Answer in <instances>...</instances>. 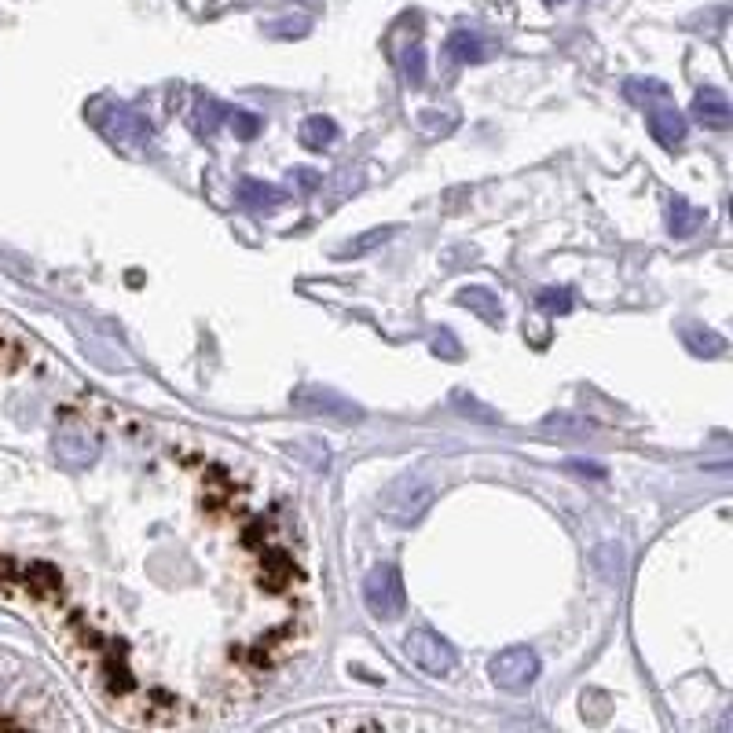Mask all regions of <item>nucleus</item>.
<instances>
[{
    "instance_id": "2eb2a0df",
    "label": "nucleus",
    "mask_w": 733,
    "mask_h": 733,
    "mask_svg": "<svg viewBox=\"0 0 733 733\" xmlns=\"http://www.w3.org/2000/svg\"><path fill=\"white\" fill-rule=\"evenodd\" d=\"M404 73L411 84H422L425 81V52L422 48H407L404 52Z\"/></svg>"
},
{
    "instance_id": "20e7f679",
    "label": "nucleus",
    "mask_w": 733,
    "mask_h": 733,
    "mask_svg": "<svg viewBox=\"0 0 733 733\" xmlns=\"http://www.w3.org/2000/svg\"><path fill=\"white\" fill-rule=\"evenodd\" d=\"M492 682L499 689H510V693H521L535 682L539 675V657L528 650V646H513V650H503L495 660H492Z\"/></svg>"
},
{
    "instance_id": "ddd939ff",
    "label": "nucleus",
    "mask_w": 733,
    "mask_h": 733,
    "mask_svg": "<svg viewBox=\"0 0 733 733\" xmlns=\"http://www.w3.org/2000/svg\"><path fill=\"white\" fill-rule=\"evenodd\" d=\"M623 92H627V100H634V103H660V100H668V84H664V81L630 77V81L623 84Z\"/></svg>"
},
{
    "instance_id": "412c9836",
    "label": "nucleus",
    "mask_w": 733,
    "mask_h": 733,
    "mask_svg": "<svg viewBox=\"0 0 733 733\" xmlns=\"http://www.w3.org/2000/svg\"><path fill=\"white\" fill-rule=\"evenodd\" d=\"M546 5H562V0H546Z\"/></svg>"
},
{
    "instance_id": "dca6fc26",
    "label": "nucleus",
    "mask_w": 733,
    "mask_h": 733,
    "mask_svg": "<svg viewBox=\"0 0 733 733\" xmlns=\"http://www.w3.org/2000/svg\"><path fill=\"white\" fill-rule=\"evenodd\" d=\"M228 118H231V125H235V132H239L242 140H253V136L260 132V118L249 114V111H235V114H228Z\"/></svg>"
},
{
    "instance_id": "9d476101",
    "label": "nucleus",
    "mask_w": 733,
    "mask_h": 733,
    "mask_svg": "<svg viewBox=\"0 0 733 733\" xmlns=\"http://www.w3.org/2000/svg\"><path fill=\"white\" fill-rule=\"evenodd\" d=\"M458 305L470 308V312H477L484 323H499V319H503L499 298H495L492 290H484V287H466L463 294H458Z\"/></svg>"
},
{
    "instance_id": "9b49d317",
    "label": "nucleus",
    "mask_w": 733,
    "mask_h": 733,
    "mask_svg": "<svg viewBox=\"0 0 733 733\" xmlns=\"http://www.w3.org/2000/svg\"><path fill=\"white\" fill-rule=\"evenodd\" d=\"M447 52L454 63H481L484 59V44L474 30H454L451 41H447Z\"/></svg>"
},
{
    "instance_id": "1a4fd4ad",
    "label": "nucleus",
    "mask_w": 733,
    "mask_h": 733,
    "mask_svg": "<svg viewBox=\"0 0 733 733\" xmlns=\"http://www.w3.org/2000/svg\"><path fill=\"white\" fill-rule=\"evenodd\" d=\"M704 224V210L689 206L686 199H671V210H668V228L675 239H689L697 235V228Z\"/></svg>"
},
{
    "instance_id": "f3484780",
    "label": "nucleus",
    "mask_w": 733,
    "mask_h": 733,
    "mask_svg": "<svg viewBox=\"0 0 733 733\" xmlns=\"http://www.w3.org/2000/svg\"><path fill=\"white\" fill-rule=\"evenodd\" d=\"M539 305H542L546 312H565L572 301H569L565 290H542V294H539Z\"/></svg>"
},
{
    "instance_id": "39448f33",
    "label": "nucleus",
    "mask_w": 733,
    "mask_h": 733,
    "mask_svg": "<svg viewBox=\"0 0 733 733\" xmlns=\"http://www.w3.org/2000/svg\"><path fill=\"white\" fill-rule=\"evenodd\" d=\"M55 458L66 470H88L100 458V440L81 429H63L55 436Z\"/></svg>"
},
{
    "instance_id": "aec40b11",
    "label": "nucleus",
    "mask_w": 733,
    "mask_h": 733,
    "mask_svg": "<svg viewBox=\"0 0 733 733\" xmlns=\"http://www.w3.org/2000/svg\"><path fill=\"white\" fill-rule=\"evenodd\" d=\"M298 176H301V183H305V188H316V172H308V169H301V172H298Z\"/></svg>"
},
{
    "instance_id": "0eeeda50",
    "label": "nucleus",
    "mask_w": 733,
    "mask_h": 733,
    "mask_svg": "<svg viewBox=\"0 0 733 733\" xmlns=\"http://www.w3.org/2000/svg\"><path fill=\"white\" fill-rule=\"evenodd\" d=\"M239 199H242V206H249L257 213H271V210H279L287 202V191L275 188V183L246 176V180H239Z\"/></svg>"
},
{
    "instance_id": "7ed1b4c3",
    "label": "nucleus",
    "mask_w": 733,
    "mask_h": 733,
    "mask_svg": "<svg viewBox=\"0 0 733 733\" xmlns=\"http://www.w3.org/2000/svg\"><path fill=\"white\" fill-rule=\"evenodd\" d=\"M96 125H100V132H103L111 143H118V147H125V151H132V154H140V151L151 147V125H147V118L136 114L132 107H111V114H107V118H96Z\"/></svg>"
},
{
    "instance_id": "4468645a",
    "label": "nucleus",
    "mask_w": 733,
    "mask_h": 733,
    "mask_svg": "<svg viewBox=\"0 0 733 733\" xmlns=\"http://www.w3.org/2000/svg\"><path fill=\"white\" fill-rule=\"evenodd\" d=\"M682 334H686V345H689L697 356H715V352H722V337H718V334H711V330L686 327Z\"/></svg>"
},
{
    "instance_id": "f03ea898",
    "label": "nucleus",
    "mask_w": 733,
    "mask_h": 733,
    "mask_svg": "<svg viewBox=\"0 0 733 733\" xmlns=\"http://www.w3.org/2000/svg\"><path fill=\"white\" fill-rule=\"evenodd\" d=\"M363 601L378 620H396L404 612V583L393 565H378L363 580Z\"/></svg>"
},
{
    "instance_id": "6ab92c4d",
    "label": "nucleus",
    "mask_w": 733,
    "mask_h": 733,
    "mask_svg": "<svg viewBox=\"0 0 733 733\" xmlns=\"http://www.w3.org/2000/svg\"><path fill=\"white\" fill-rule=\"evenodd\" d=\"M572 470H576V474H591V477H601V474H605V470L594 466V463H572Z\"/></svg>"
},
{
    "instance_id": "f8f14e48",
    "label": "nucleus",
    "mask_w": 733,
    "mask_h": 733,
    "mask_svg": "<svg viewBox=\"0 0 733 733\" xmlns=\"http://www.w3.org/2000/svg\"><path fill=\"white\" fill-rule=\"evenodd\" d=\"M334 122L330 118H323V114H312V118H305V125H301V143L305 147H312V151H323V143H330L334 140Z\"/></svg>"
},
{
    "instance_id": "a211bd4d",
    "label": "nucleus",
    "mask_w": 733,
    "mask_h": 733,
    "mask_svg": "<svg viewBox=\"0 0 733 733\" xmlns=\"http://www.w3.org/2000/svg\"><path fill=\"white\" fill-rule=\"evenodd\" d=\"M396 228H382V231H371V239H363V242H356V246H348V253H363V249H371L375 242H386L389 235H393Z\"/></svg>"
},
{
    "instance_id": "f257e3e1",
    "label": "nucleus",
    "mask_w": 733,
    "mask_h": 733,
    "mask_svg": "<svg viewBox=\"0 0 733 733\" xmlns=\"http://www.w3.org/2000/svg\"><path fill=\"white\" fill-rule=\"evenodd\" d=\"M404 653H407V660H411L418 671H425V675H433V679L451 675L454 664H458L454 650L447 646L440 634H433V630H411V634L404 638Z\"/></svg>"
},
{
    "instance_id": "6e6552de",
    "label": "nucleus",
    "mask_w": 733,
    "mask_h": 733,
    "mask_svg": "<svg viewBox=\"0 0 733 733\" xmlns=\"http://www.w3.org/2000/svg\"><path fill=\"white\" fill-rule=\"evenodd\" d=\"M693 111L711 129H729V122H733V111H729V103H726V96L718 88H700L697 100H693Z\"/></svg>"
},
{
    "instance_id": "423d86ee",
    "label": "nucleus",
    "mask_w": 733,
    "mask_h": 733,
    "mask_svg": "<svg viewBox=\"0 0 733 733\" xmlns=\"http://www.w3.org/2000/svg\"><path fill=\"white\" fill-rule=\"evenodd\" d=\"M650 132H653L657 143L679 147V143L686 140V118H682L668 100H660V103L650 107Z\"/></svg>"
}]
</instances>
